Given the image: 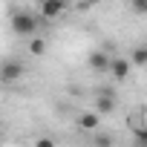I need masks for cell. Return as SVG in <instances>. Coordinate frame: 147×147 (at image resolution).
Here are the masks:
<instances>
[{
    "label": "cell",
    "mask_w": 147,
    "mask_h": 147,
    "mask_svg": "<svg viewBox=\"0 0 147 147\" xmlns=\"http://www.w3.org/2000/svg\"><path fill=\"white\" fill-rule=\"evenodd\" d=\"M12 29H15V35H20V38H35V32H38V18H35L32 12H15V15H12Z\"/></svg>",
    "instance_id": "1"
},
{
    "label": "cell",
    "mask_w": 147,
    "mask_h": 147,
    "mask_svg": "<svg viewBox=\"0 0 147 147\" xmlns=\"http://www.w3.org/2000/svg\"><path fill=\"white\" fill-rule=\"evenodd\" d=\"M87 63H90V69H92V72H110V63H113V55H110L107 49H95V52H90Z\"/></svg>",
    "instance_id": "2"
},
{
    "label": "cell",
    "mask_w": 147,
    "mask_h": 147,
    "mask_svg": "<svg viewBox=\"0 0 147 147\" xmlns=\"http://www.w3.org/2000/svg\"><path fill=\"white\" fill-rule=\"evenodd\" d=\"M20 78H23V63L6 61L3 69H0V81H3V84H15V81H20Z\"/></svg>",
    "instance_id": "3"
},
{
    "label": "cell",
    "mask_w": 147,
    "mask_h": 147,
    "mask_svg": "<svg viewBox=\"0 0 147 147\" xmlns=\"http://www.w3.org/2000/svg\"><path fill=\"white\" fill-rule=\"evenodd\" d=\"M66 12V3L63 0H40V15L46 18V20H55V18H61Z\"/></svg>",
    "instance_id": "4"
},
{
    "label": "cell",
    "mask_w": 147,
    "mask_h": 147,
    "mask_svg": "<svg viewBox=\"0 0 147 147\" xmlns=\"http://www.w3.org/2000/svg\"><path fill=\"white\" fill-rule=\"evenodd\" d=\"M113 110H115V92H113V90H101L98 98H95V113L107 115V113H113Z\"/></svg>",
    "instance_id": "5"
},
{
    "label": "cell",
    "mask_w": 147,
    "mask_h": 147,
    "mask_svg": "<svg viewBox=\"0 0 147 147\" xmlns=\"http://www.w3.org/2000/svg\"><path fill=\"white\" fill-rule=\"evenodd\" d=\"M130 66H133V61L130 58H113V63H110V75L115 78V81H124L127 75H130Z\"/></svg>",
    "instance_id": "6"
},
{
    "label": "cell",
    "mask_w": 147,
    "mask_h": 147,
    "mask_svg": "<svg viewBox=\"0 0 147 147\" xmlns=\"http://www.w3.org/2000/svg\"><path fill=\"white\" fill-rule=\"evenodd\" d=\"M98 115H101V113H81V115H78V127L87 130V133H95V130H98Z\"/></svg>",
    "instance_id": "7"
},
{
    "label": "cell",
    "mask_w": 147,
    "mask_h": 147,
    "mask_svg": "<svg viewBox=\"0 0 147 147\" xmlns=\"http://www.w3.org/2000/svg\"><path fill=\"white\" fill-rule=\"evenodd\" d=\"M130 61H133V66H147V43L136 46L133 55H130Z\"/></svg>",
    "instance_id": "8"
},
{
    "label": "cell",
    "mask_w": 147,
    "mask_h": 147,
    "mask_svg": "<svg viewBox=\"0 0 147 147\" xmlns=\"http://www.w3.org/2000/svg\"><path fill=\"white\" fill-rule=\"evenodd\" d=\"M29 52H32L35 58L46 55V38H32V40H29Z\"/></svg>",
    "instance_id": "9"
},
{
    "label": "cell",
    "mask_w": 147,
    "mask_h": 147,
    "mask_svg": "<svg viewBox=\"0 0 147 147\" xmlns=\"http://www.w3.org/2000/svg\"><path fill=\"white\" fill-rule=\"evenodd\" d=\"M92 147H113V136H107V133H92Z\"/></svg>",
    "instance_id": "10"
},
{
    "label": "cell",
    "mask_w": 147,
    "mask_h": 147,
    "mask_svg": "<svg viewBox=\"0 0 147 147\" xmlns=\"http://www.w3.org/2000/svg\"><path fill=\"white\" fill-rule=\"evenodd\" d=\"M133 138H136L138 147H147V127H136L133 130Z\"/></svg>",
    "instance_id": "11"
},
{
    "label": "cell",
    "mask_w": 147,
    "mask_h": 147,
    "mask_svg": "<svg viewBox=\"0 0 147 147\" xmlns=\"http://www.w3.org/2000/svg\"><path fill=\"white\" fill-rule=\"evenodd\" d=\"M130 6L136 15H147V0H130Z\"/></svg>",
    "instance_id": "12"
},
{
    "label": "cell",
    "mask_w": 147,
    "mask_h": 147,
    "mask_svg": "<svg viewBox=\"0 0 147 147\" xmlns=\"http://www.w3.org/2000/svg\"><path fill=\"white\" fill-rule=\"evenodd\" d=\"M35 147H55V141H52L49 136H40V138L35 141Z\"/></svg>",
    "instance_id": "13"
},
{
    "label": "cell",
    "mask_w": 147,
    "mask_h": 147,
    "mask_svg": "<svg viewBox=\"0 0 147 147\" xmlns=\"http://www.w3.org/2000/svg\"><path fill=\"white\" fill-rule=\"evenodd\" d=\"M133 147H138V144H133Z\"/></svg>",
    "instance_id": "14"
}]
</instances>
